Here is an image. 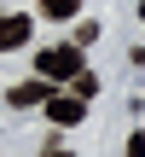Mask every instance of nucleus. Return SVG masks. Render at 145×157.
Returning a JSON list of instances; mask_svg holds the SVG:
<instances>
[{
    "label": "nucleus",
    "mask_w": 145,
    "mask_h": 157,
    "mask_svg": "<svg viewBox=\"0 0 145 157\" xmlns=\"http://www.w3.org/2000/svg\"><path fill=\"white\" fill-rule=\"evenodd\" d=\"M35 70L46 76V82H70L76 70H81V47L70 41V47H41L35 52Z\"/></svg>",
    "instance_id": "1"
},
{
    "label": "nucleus",
    "mask_w": 145,
    "mask_h": 157,
    "mask_svg": "<svg viewBox=\"0 0 145 157\" xmlns=\"http://www.w3.org/2000/svg\"><path fill=\"white\" fill-rule=\"evenodd\" d=\"M41 105H46V117H52L58 128H76V122L87 117V99H76V93H46Z\"/></svg>",
    "instance_id": "2"
},
{
    "label": "nucleus",
    "mask_w": 145,
    "mask_h": 157,
    "mask_svg": "<svg viewBox=\"0 0 145 157\" xmlns=\"http://www.w3.org/2000/svg\"><path fill=\"white\" fill-rule=\"evenodd\" d=\"M29 29H35V23H29L23 12H6V17H0V52H17V47H29Z\"/></svg>",
    "instance_id": "3"
},
{
    "label": "nucleus",
    "mask_w": 145,
    "mask_h": 157,
    "mask_svg": "<svg viewBox=\"0 0 145 157\" xmlns=\"http://www.w3.org/2000/svg\"><path fill=\"white\" fill-rule=\"evenodd\" d=\"M46 93H52V82H46V76H35V82H17V87H6L12 111H29V105H41Z\"/></svg>",
    "instance_id": "4"
},
{
    "label": "nucleus",
    "mask_w": 145,
    "mask_h": 157,
    "mask_svg": "<svg viewBox=\"0 0 145 157\" xmlns=\"http://www.w3.org/2000/svg\"><path fill=\"white\" fill-rule=\"evenodd\" d=\"M70 93H76V99H93V93H99V76H93V70L81 64V70L70 76Z\"/></svg>",
    "instance_id": "5"
},
{
    "label": "nucleus",
    "mask_w": 145,
    "mask_h": 157,
    "mask_svg": "<svg viewBox=\"0 0 145 157\" xmlns=\"http://www.w3.org/2000/svg\"><path fill=\"white\" fill-rule=\"evenodd\" d=\"M76 12H81V0H41V17H52V23H64Z\"/></svg>",
    "instance_id": "6"
},
{
    "label": "nucleus",
    "mask_w": 145,
    "mask_h": 157,
    "mask_svg": "<svg viewBox=\"0 0 145 157\" xmlns=\"http://www.w3.org/2000/svg\"><path fill=\"white\" fill-rule=\"evenodd\" d=\"M128 157H145V134H134V140H128Z\"/></svg>",
    "instance_id": "7"
},
{
    "label": "nucleus",
    "mask_w": 145,
    "mask_h": 157,
    "mask_svg": "<svg viewBox=\"0 0 145 157\" xmlns=\"http://www.w3.org/2000/svg\"><path fill=\"white\" fill-rule=\"evenodd\" d=\"M41 157H76V151H64V146H41Z\"/></svg>",
    "instance_id": "8"
},
{
    "label": "nucleus",
    "mask_w": 145,
    "mask_h": 157,
    "mask_svg": "<svg viewBox=\"0 0 145 157\" xmlns=\"http://www.w3.org/2000/svg\"><path fill=\"white\" fill-rule=\"evenodd\" d=\"M139 17H145V0H139Z\"/></svg>",
    "instance_id": "9"
}]
</instances>
